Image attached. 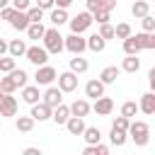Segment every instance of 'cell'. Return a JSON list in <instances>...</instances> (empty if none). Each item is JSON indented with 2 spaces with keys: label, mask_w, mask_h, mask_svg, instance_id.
I'll return each mask as SVG.
<instances>
[{
  "label": "cell",
  "mask_w": 155,
  "mask_h": 155,
  "mask_svg": "<svg viewBox=\"0 0 155 155\" xmlns=\"http://www.w3.org/2000/svg\"><path fill=\"white\" fill-rule=\"evenodd\" d=\"M5 75H10V78L15 80V85H17V87H24V85H27V80H29L27 70H22V68H15V70H10V73H5Z\"/></svg>",
  "instance_id": "cell-30"
},
{
  "label": "cell",
  "mask_w": 155,
  "mask_h": 155,
  "mask_svg": "<svg viewBox=\"0 0 155 155\" xmlns=\"http://www.w3.org/2000/svg\"><path fill=\"white\" fill-rule=\"evenodd\" d=\"M63 48L70 51L73 56H82L87 51V41L82 34H70V36H63Z\"/></svg>",
  "instance_id": "cell-3"
},
{
  "label": "cell",
  "mask_w": 155,
  "mask_h": 155,
  "mask_svg": "<svg viewBox=\"0 0 155 155\" xmlns=\"http://www.w3.org/2000/svg\"><path fill=\"white\" fill-rule=\"evenodd\" d=\"M22 155H44V153H41V148L29 145V148H24V150H22Z\"/></svg>",
  "instance_id": "cell-47"
},
{
  "label": "cell",
  "mask_w": 155,
  "mask_h": 155,
  "mask_svg": "<svg viewBox=\"0 0 155 155\" xmlns=\"http://www.w3.org/2000/svg\"><path fill=\"white\" fill-rule=\"evenodd\" d=\"M133 39L140 46V51H153L155 48V31H138V34H133Z\"/></svg>",
  "instance_id": "cell-12"
},
{
  "label": "cell",
  "mask_w": 155,
  "mask_h": 155,
  "mask_svg": "<svg viewBox=\"0 0 155 155\" xmlns=\"http://www.w3.org/2000/svg\"><path fill=\"white\" fill-rule=\"evenodd\" d=\"M80 136L85 138L87 145H97V143H102V131H99L97 126H85V131H82Z\"/></svg>",
  "instance_id": "cell-22"
},
{
  "label": "cell",
  "mask_w": 155,
  "mask_h": 155,
  "mask_svg": "<svg viewBox=\"0 0 155 155\" xmlns=\"http://www.w3.org/2000/svg\"><path fill=\"white\" fill-rule=\"evenodd\" d=\"M94 150H97V155H109V145H104V143H97Z\"/></svg>",
  "instance_id": "cell-49"
},
{
  "label": "cell",
  "mask_w": 155,
  "mask_h": 155,
  "mask_svg": "<svg viewBox=\"0 0 155 155\" xmlns=\"http://www.w3.org/2000/svg\"><path fill=\"white\" fill-rule=\"evenodd\" d=\"M2 94H5V92H2V90H0V99H2Z\"/></svg>",
  "instance_id": "cell-54"
},
{
  "label": "cell",
  "mask_w": 155,
  "mask_h": 155,
  "mask_svg": "<svg viewBox=\"0 0 155 155\" xmlns=\"http://www.w3.org/2000/svg\"><path fill=\"white\" fill-rule=\"evenodd\" d=\"M27 17H29V22H44V10L34 5V7L27 10Z\"/></svg>",
  "instance_id": "cell-37"
},
{
  "label": "cell",
  "mask_w": 155,
  "mask_h": 155,
  "mask_svg": "<svg viewBox=\"0 0 155 155\" xmlns=\"http://www.w3.org/2000/svg\"><path fill=\"white\" fill-rule=\"evenodd\" d=\"M10 7H15L17 12H27L31 7V0H10Z\"/></svg>",
  "instance_id": "cell-41"
},
{
  "label": "cell",
  "mask_w": 155,
  "mask_h": 155,
  "mask_svg": "<svg viewBox=\"0 0 155 155\" xmlns=\"http://www.w3.org/2000/svg\"><path fill=\"white\" fill-rule=\"evenodd\" d=\"M68 24H70V34H85L90 29V24H92V15L87 10L85 12H78L75 17L68 19Z\"/></svg>",
  "instance_id": "cell-4"
},
{
  "label": "cell",
  "mask_w": 155,
  "mask_h": 155,
  "mask_svg": "<svg viewBox=\"0 0 155 155\" xmlns=\"http://www.w3.org/2000/svg\"><path fill=\"white\" fill-rule=\"evenodd\" d=\"M128 124H131V119H126V116H116V119L111 121V128H119V131H128Z\"/></svg>",
  "instance_id": "cell-40"
},
{
  "label": "cell",
  "mask_w": 155,
  "mask_h": 155,
  "mask_svg": "<svg viewBox=\"0 0 155 155\" xmlns=\"http://www.w3.org/2000/svg\"><path fill=\"white\" fill-rule=\"evenodd\" d=\"M140 70V58L138 56H126L121 61V73H138Z\"/></svg>",
  "instance_id": "cell-27"
},
{
  "label": "cell",
  "mask_w": 155,
  "mask_h": 155,
  "mask_svg": "<svg viewBox=\"0 0 155 155\" xmlns=\"http://www.w3.org/2000/svg\"><path fill=\"white\" fill-rule=\"evenodd\" d=\"M24 58L31 63V65H46L48 63V51L44 48V46H39V44H34V46H27V51H24Z\"/></svg>",
  "instance_id": "cell-5"
},
{
  "label": "cell",
  "mask_w": 155,
  "mask_h": 155,
  "mask_svg": "<svg viewBox=\"0 0 155 155\" xmlns=\"http://www.w3.org/2000/svg\"><path fill=\"white\" fill-rule=\"evenodd\" d=\"M99 7L107 10V12H111V10L116 7V0H99Z\"/></svg>",
  "instance_id": "cell-44"
},
{
  "label": "cell",
  "mask_w": 155,
  "mask_h": 155,
  "mask_svg": "<svg viewBox=\"0 0 155 155\" xmlns=\"http://www.w3.org/2000/svg\"><path fill=\"white\" fill-rule=\"evenodd\" d=\"M17 109H19V102L12 94H2V99H0V116H5V119L17 116Z\"/></svg>",
  "instance_id": "cell-8"
},
{
  "label": "cell",
  "mask_w": 155,
  "mask_h": 155,
  "mask_svg": "<svg viewBox=\"0 0 155 155\" xmlns=\"http://www.w3.org/2000/svg\"><path fill=\"white\" fill-rule=\"evenodd\" d=\"M92 109L97 111V116H109L111 111H114V99L111 97H97L94 99V104H92Z\"/></svg>",
  "instance_id": "cell-10"
},
{
  "label": "cell",
  "mask_w": 155,
  "mask_h": 155,
  "mask_svg": "<svg viewBox=\"0 0 155 155\" xmlns=\"http://www.w3.org/2000/svg\"><path fill=\"white\" fill-rule=\"evenodd\" d=\"M36 7H41L46 12V10H53L56 5H53V0H36Z\"/></svg>",
  "instance_id": "cell-45"
},
{
  "label": "cell",
  "mask_w": 155,
  "mask_h": 155,
  "mask_svg": "<svg viewBox=\"0 0 155 155\" xmlns=\"http://www.w3.org/2000/svg\"><path fill=\"white\" fill-rule=\"evenodd\" d=\"M0 56H7V41L0 36Z\"/></svg>",
  "instance_id": "cell-50"
},
{
  "label": "cell",
  "mask_w": 155,
  "mask_h": 155,
  "mask_svg": "<svg viewBox=\"0 0 155 155\" xmlns=\"http://www.w3.org/2000/svg\"><path fill=\"white\" fill-rule=\"evenodd\" d=\"M126 136H128L138 148H143V145H148V143H150V126H148L145 121H131V124H128Z\"/></svg>",
  "instance_id": "cell-1"
},
{
  "label": "cell",
  "mask_w": 155,
  "mask_h": 155,
  "mask_svg": "<svg viewBox=\"0 0 155 155\" xmlns=\"http://www.w3.org/2000/svg\"><path fill=\"white\" fill-rule=\"evenodd\" d=\"M56 80H58V90H61V92H75V90H78V75L70 73V70L58 73Z\"/></svg>",
  "instance_id": "cell-7"
},
{
  "label": "cell",
  "mask_w": 155,
  "mask_h": 155,
  "mask_svg": "<svg viewBox=\"0 0 155 155\" xmlns=\"http://www.w3.org/2000/svg\"><path fill=\"white\" fill-rule=\"evenodd\" d=\"M15 68H17V61L12 56H0V73L2 75L10 73V70H15Z\"/></svg>",
  "instance_id": "cell-34"
},
{
  "label": "cell",
  "mask_w": 155,
  "mask_h": 155,
  "mask_svg": "<svg viewBox=\"0 0 155 155\" xmlns=\"http://www.w3.org/2000/svg\"><path fill=\"white\" fill-rule=\"evenodd\" d=\"M63 126L68 128L70 136H80V133L85 131V119H80V116H68V121H65Z\"/></svg>",
  "instance_id": "cell-21"
},
{
  "label": "cell",
  "mask_w": 155,
  "mask_h": 155,
  "mask_svg": "<svg viewBox=\"0 0 155 155\" xmlns=\"http://www.w3.org/2000/svg\"><path fill=\"white\" fill-rule=\"evenodd\" d=\"M140 24H143V31H155V17L153 15L140 17Z\"/></svg>",
  "instance_id": "cell-42"
},
{
  "label": "cell",
  "mask_w": 155,
  "mask_h": 155,
  "mask_svg": "<svg viewBox=\"0 0 155 155\" xmlns=\"http://www.w3.org/2000/svg\"><path fill=\"white\" fill-rule=\"evenodd\" d=\"M68 68H70V73H75V75H82V73H87L90 63H87V58H82V56H73V58L68 61Z\"/></svg>",
  "instance_id": "cell-20"
},
{
  "label": "cell",
  "mask_w": 155,
  "mask_h": 155,
  "mask_svg": "<svg viewBox=\"0 0 155 155\" xmlns=\"http://www.w3.org/2000/svg\"><path fill=\"white\" fill-rule=\"evenodd\" d=\"M148 78H150V87H155V68L148 73Z\"/></svg>",
  "instance_id": "cell-52"
},
{
  "label": "cell",
  "mask_w": 155,
  "mask_h": 155,
  "mask_svg": "<svg viewBox=\"0 0 155 155\" xmlns=\"http://www.w3.org/2000/svg\"><path fill=\"white\" fill-rule=\"evenodd\" d=\"M58 78V73H56V68L53 65H39L36 68V73H34V82L36 85H41V87H48V85H53V80Z\"/></svg>",
  "instance_id": "cell-6"
},
{
  "label": "cell",
  "mask_w": 155,
  "mask_h": 155,
  "mask_svg": "<svg viewBox=\"0 0 155 155\" xmlns=\"http://www.w3.org/2000/svg\"><path fill=\"white\" fill-rule=\"evenodd\" d=\"M124 53H126V56H138V53H140V46L136 44V39H133V34L124 39Z\"/></svg>",
  "instance_id": "cell-32"
},
{
  "label": "cell",
  "mask_w": 155,
  "mask_h": 155,
  "mask_svg": "<svg viewBox=\"0 0 155 155\" xmlns=\"http://www.w3.org/2000/svg\"><path fill=\"white\" fill-rule=\"evenodd\" d=\"M0 78H2V73H0Z\"/></svg>",
  "instance_id": "cell-55"
},
{
  "label": "cell",
  "mask_w": 155,
  "mask_h": 155,
  "mask_svg": "<svg viewBox=\"0 0 155 155\" xmlns=\"http://www.w3.org/2000/svg\"><path fill=\"white\" fill-rule=\"evenodd\" d=\"M68 116H70V109H68V104H63V102L51 109V121H53L56 126H63V124L68 121Z\"/></svg>",
  "instance_id": "cell-14"
},
{
  "label": "cell",
  "mask_w": 155,
  "mask_h": 155,
  "mask_svg": "<svg viewBox=\"0 0 155 155\" xmlns=\"http://www.w3.org/2000/svg\"><path fill=\"white\" fill-rule=\"evenodd\" d=\"M19 97H22V102H27V104H36V102H41V92H39V85H24Z\"/></svg>",
  "instance_id": "cell-13"
},
{
  "label": "cell",
  "mask_w": 155,
  "mask_h": 155,
  "mask_svg": "<svg viewBox=\"0 0 155 155\" xmlns=\"http://www.w3.org/2000/svg\"><path fill=\"white\" fill-rule=\"evenodd\" d=\"M133 31H131V24L128 22H119L116 27H114V39H126V36H131Z\"/></svg>",
  "instance_id": "cell-33"
},
{
  "label": "cell",
  "mask_w": 155,
  "mask_h": 155,
  "mask_svg": "<svg viewBox=\"0 0 155 155\" xmlns=\"http://www.w3.org/2000/svg\"><path fill=\"white\" fill-rule=\"evenodd\" d=\"M148 2H150V0H148Z\"/></svg>",
  "instance_id": "cell-56"
},
{
  "label": "cell",
  "mask_w": 155,
  "mask_h": 155,
  "mask_svg": "<svg viewBox=\"0 0 155 155\" xmlns=\"http://www.w3.org/2000/svg\"><path fill=\"white\" fill-rule=\"evenodd\" d=\"M85 5H87V12H90V15H92L94 10H102V7H99V0H85Z\"/></svg>",
  "instance_id": "cell-46"
},
{
  "label": "cell",
  "mask_w": 155,
  "mask_h": 155,
  "mask_svg": "<svg viewBox=\"0 0 155 155\" xmlns=\"http://www.w3.org/2000/svg\"><path fill=\"white\" fill-rule=\"evenodd\" d=\"M97 34H99L104 41H109V39H114V27H111L109 22H107V24H99V31H97Z\"/></svg>",
  "instance_id": "cell-39"
},
{
  "label": "cell",
  "mask_w": 155,
  "mask_h": 155,
  "mask_svg": "<svg viewBox=\"0 0 155 155\" xmlns=\"http://www.w3.org/2000/svg\"><path fill=\"white\" fill-rule=\"evenodd\" d=\"M85 41H87V51H92V53H102V51L107 48V41H104L99 34H90Z\"/></svg>",
  "instance_id": "cell-24"
},
{
  "label": "cell",
  "mask_w": 155,
  "mask_h": 155,
  "mask_svg": "<svg viewBox=\"0 0 155 155\" xmlns=\"http://www.w3.org/2000/svg\"><path fill=\"white\" fill-rule=\"evenodd\" d=\"M82 155H97V150H94V145H85V150H82Z\"/></svg>",
  "instance_id": "cell-51"
},
{
  "label": "cell",
  "mask_w": 155,
  "mask_h": 155,
  "mask_svg": "<svg viewBox=\"0 0 155 155\" xmlns=\"http://www.w3.org/2000/svg\"><path fill=\"white\" fill-rule=\"evenodd\" d=\"M41 102H44V104H48V107L53 109V107H58V104L63 102V92H61L58 87L48 85V87H46V92L41 94Z\"/></svg>",
  "instance_id": "cell-9"
},
{
  "label": "cell",
  "mask_w": 155,
  "mask_h": 155,
  "mask_svg": "<svg viewBox=\"0 0 155 155\" xmlns=\"http://www.w3.org/2000/svg\"><path fill=\"white\" fill-rule=\"evenodd\" d=\"M12 15H15V7H10V5L0 10V19H7V22H10V17H12Z\"/></svg>",
  "instance_id": "cell-43"
},
{
  "label": "cell",
  "mask_w": 155,
  "mask_h": 155,
  "mask_svg": "<svg viewBox=\"0 0 155 155\" xmlns=\"http://www.w3.org/2000/svg\"><path fill=\"white\" fill-rule=\"evenodd\" d=\"M109 140H111V145H116V148H121V145H126V140H128V136H126V131H119V128H111V131H109Z\"/></svg>",
  "instance_id": "cell-31"
},
{
  "label": "cell",
  "mask_w": 155,
  "mask_h": 155,
  "mask_svg": "<svg viewBox=\"0 0 155 155\" xmlns=\"http://www.w3.org/2000/svg\"><path fill=\"white\" fill-rule=\"evenodd\" d=\"M24 31H27V36H29L31 41H41V36H44L46 27H44L41 22H31V24H29V27H27Z\"/></svg>",
  "instance_id": "cell-28"
},
{
  "label": "cell",
  "mask_w": 155,
  "mask_h": 155,
  "mask_svg": "<svg viewBox=\"0 0 155 155\" xmlns=\"http://www.w3.org/2000/svg\"><path fill=\"white\" fill-rule=\"evenodd\" d=\"M29 24H31V22H29L27 12H17V10H15V15L10 17V27H12V29H17V31H24Z\"/></svg>",
  "instance_id": "cell-19"
},
{
  "label": "cell",
  "mask_w": 155,
  "mask_h": 155,
  "mask_svg": "<svg viewBox=\"0 0 155 155\" xmlns=\"http://www.w3.org/2000/svg\"><path fill=\"white\" fill-rule=\"evenodd\" d=\"M138 111H143L145 116H153L155 114V94L153 92H145L138 102Z\"/></svg>",
  "instance_id": "cell-15"
},
{
  "label": "cell",
  "mask_w": 155,
  "mask_h": 155,
  "mask_svg": "<svg viewBox=\"0 0 155 155\" xmlns=\"http://www.w3.org/2000/svg\"><path fill=\"white\" fill-rule=\"evenodd\" d=\"M109 17H111V12H107V10H94L92 12V22H97V24H107Z\"/></svg>",
  "instance_id": "cell-38"
},
{
  "label": "cell",
  "mask_w": 155,
  "mask_h": 155,
  "mask_svg": "<svg viewBox=\"0 0 155 155\" xmlns=\"http://www.w3.org/2000/svg\"><path fill=\"white\" fill-rule=\"evenodd\" d=\"M29 116L34 119V121H51V107L48 104H44V102H36V104H31V111H29Z\"/></svg>",
  "instance_id": "cell-11"
},
{
  "label": "cell",
  "mask_w": 155,
  "mask_h": 155,
  "mask_svg": "<svg viewBox=\"0 0 155 155\" xmlns=\"http://www.w3.org/2000/svg\"><path fill=\"white\" fill-rule=\"evenodd\" d=\"M34 119L31 116H17V121H15V128L19 131V133H29L31 128H34Z\"/></svg>",
  "instance_id": "cell-29"
},
{
  "label": "cell",
  "mask_w": 155,
  "mask_h": 155,
  "mask_svg": "<svg viewBox=\"0 0 155 155\" xmlns=\"http://www.w3.org/2000/svg\"><path fill=\"white\" fill-rule=\"evenodd\" d=\"M41 44H44V48L48 51V56H51V53H53V56H58V53L63 51V36H61L58 27L46 29V31H44V36H41Z\"/></svg>",
  "instance_id": "cell-2"
},
{
  "label": "cell",
  "mask_w": 155,
  "mask_h": 155,
  "mask_svg": "<svg viewBox=\"0 0 155 155\" xmlns=\"http://www.w3.org/2000/svg\"><path fill=\"white\" fill-rule=\"evenodd\" d=\"M24 51H27L24 39H12V41H7V56L19 58V56H24Z\"/></svg>",
  "instance_id": "cell-25"
},
{
  "label": "cell",
  "mask_w": 155,
  "mask_h": 155,
  "mask_svg": "<svg viewBox=\"0 0 155 155\" xmlns=\"http://www.w3.org/2000/svg\"><path fill=\"white\" fill-rule=\"evenodd\" d=\"M104 87H107V85H102L97 78H94V80H87V85H85V97L97 99V97H102V94H104Z\"/></svg>",
  "instance_id": "cell-18"
},
{
  "label": "cell",
  "mask_w": 155,
  "mask_h": 155,
  "mask_svg": "<svg viewBox=\"0 0 155 155\" xmlns=\"http://www.w3.org/2000/svg\"><path fill=\"white\" fill-rule=\"evenodd\" d=\"M73 2H75V0H53V5H56V7H61V10H68Z\"/></svg>",
  "instance_id": "cell-48"
},
{
  "label": "cell",
  "mask_w": 155,
  "mask_h": 155,
  "mask_svg": "<svg viewBox=\"0 0 155 155\" xmlns=\"http://www.w3.org/2000/svg\"><path fill=\"white\" fill-rule=\"evenodd\" d=\"M109 155H111V153H109Z\"/></svg>",
  "instance_id": "cell-57"
},
{
  "label": "cell",
  "mask_w": 155,
  "mask_h": 155,
  "mask_svg": "<svg viewBox=\"0 0 155 155\" xmlns=\"http://www.w3.org/2000/svg\"><path fill=\"white\" fill-rule=\"evenodd\" d=\"M68 10H61V7H53L51 10V15H48V22L53 24V27H63V24H68Z\"/></svg>",
  "instance_id": "cell-23"
},
{
  "label": "cell",
  "mask_w": 155,
  "mask_h": 155,
  "mask_svg": "<svg viewBox=\"0 0 155 155\" xmlns=\"http://www.w3.org/2000/svg\"><path fill=\"white\" fill-rule=\"evenodd\" d=\"M68 109H70V116H80V119H85L87 114H90V102L87 99H75L73 104H68Z\"/></svg>",
  "instance_id": "cell-16"
},
{
  "label": "cell",
  "mask_w": 155,
  "mask_h": 155,
  "mask_svg": "<svg viewBox=\"0 0 155 155\" xmlns=\"http://www.w3.org/2000/svg\"><path fill=\"white\" fill-rule=\"evenodd\" d=\"M7 5H10V0H0V10H2V7H7Z\"/></svg>",
  "instance_id": "cell-53"
},
{
  "label": "cell",
  "mask_w": 155,
  "mask_h": 155,
  "mask_svg": "<svg viewBox=\"0 0 155 155\" xmlns=\"http://www.w3.org/2000/svg\"><path fill=\"white\" fill-rule=\"evenodd\" d=\"M119 75H121V68H116V65H107V68L99 73V82H102V85H114Z\"/></svg>",
  "instance_id": "cell-17"
},
{
  "label": "cell",
  "mask_w": 155,
  "mask_h": 155,
  "mask_svg": "<svg viewBox=\"0 0 155 155\" xmlns=\"http://www.w3.org/2000/svg\"><path fill=\"white\" fill-rule=\"evenodd\" d=\"M131 15H133L136 19H140V17L150 15V2H148V0H136V2L131 5Z\"/></svg>",
  "instance_id": "cell-26"
},
{
  "label": "cell",
  "mask_w": 155,
  "mask_h": 155,
  "mask_svg": "<svg viewBox=\"0 0 155 155\" xmlns=\"http://www.w3.org/2000/svg\"><path fill=\"white\" fill-rule=\"evenodd\" d=\"M136 114H138V104H136V102H124V104H121V116L133 119Z\"/></svg>",
  "instance_id": "cell-35"
},
{
  "label": "cell",
  "mask_w": 155,
  "mask_h": 155,
  "mask_svg": "<svg viewBox=\"0 0 155 155\" xmlns=\"http://www.w3.org/2000/svg\"><path fill=\"white\" fill-rule=\"evenodd\" d=\"M0 90H2L5 94H12V92L17 90V85H15V80H12L10 75H2V78H0Z\"/></svg>",
  "instance_id": "cell-36"
}]
</instances>
